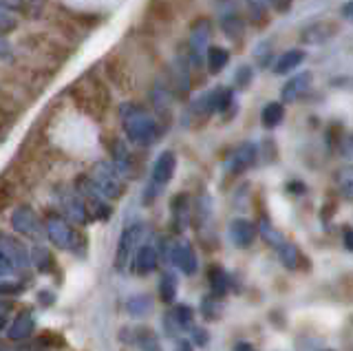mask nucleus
Returning a JSON list of instances; mask_svg holds the SVG:
<instances>
[{
  "mask_svg": "<svg viewBox=\"0 0 353 351\" xmlns=\"http://www.w3.org/2000/svg\"><path fill=\"white\" fill-rule=\"evenodd\" d=\"M73 97L77 106H82L86 113L91 115H102L104 108H108V91L106 86L99 82V80H91L88 86H82V84H75L73 89Z\"/></svg>",
  "mask_w": 353,
  "mask_h": 351,
  "instance_id": "nucleus-1",
  "label": "nucleus"
},
{
  "mask_svg": "<svg viewBox=\"0 0 353 351\" xmlns=\"http://www.w3.org/2000/svg\"><path fill=\"white\" fill-rule=\"evenodd\" d=\"M20 45L31 53L47 56L53 60H64L66 56H69V49H66L60 40H55L51 34H44V31H31V34L22 36Z\"/></svg>",
  "mask_w": 353,
  "mask_h": 351,
  "instance_id": "nucleus-2",
  "label": "nucleus"
},
{
  "mask_svg": "<svg viewBox=\"0 0 353 351\" xmlns=\"http://www.w3.org/2000/svg\"><path fill=\"white\" fill-rule=\"evenodd\" d=\"M210 38H212V23H210L208 18L194 20L192 31H190V58L194 67H201L203 56H208Z\"/></svg>",
  "mask_w": 353,
  "mask_h": 351,
  "instance_id": "nucleus-3",
  "label": "nucleus"
},
{
  "mask_svg": "<svg viewBox=\"0 0 353 351\" xmlns=\"http://www.w3.org/2000/svg\"><path fill=\"white\" fill-rule=\"evenodd\" d=\"M338 34V25L334 20H318L303 29V42L305 45H323V42L331 40Z\"/></svg>",
  "mask_w": 353,
  "mask_h": 351,
  "instance_id": "nucleus-4",
  "label": "nucleus"
},
{
  "mask_svg": "<svg viewBox=\"0 0 353 351\" xmlns=\"http://www.w3.org/2000/svg\"><path fill=\"white\" fill-rule=\"evenodd\" d=\"M256 157H259V150L254 144H241L232 150V155L228 157L225 161V168L228 172H243L248 170L250 166L256 163Z\"/></svg>",
  "mask_w": 353,
  "mask_h": 351,
  "instance_id": "nucleus-5",
  "label": "nucleus"
},
{
  "mask_svg": "<svg viewBox=\"0 0 353 351\" xmlns=\"http://www.w3.org/2000/svg\"><path fill=\"white\" fill-rule=\"evenodd\" d=\"M256 225L250 219H234L230 223V239L236 248H250L256 239Z\"/></svg>",
  "mask_w": 353,
  "mask_h": 351,
  "instance_id": "nucleus-6",
  "label": "nucleus"
},
{
  "mask_svg": "<svg viewBox=\"0 0 353 351\" xmlns=\"http://www.w3.org/2000/svg\"><path fill=\"white\" fill-rule=\"evenodd\" d=\"M312 80H314V75L309 73V71L298 73V75H294V78L287 80V84L283 86V91H281V100H283V104H292V102H296L298 97H301V95L309 89V86H312Z\"/></svg>",
  "mask_w": 353,
  "mask_h": 351,
  "instance_id": "nucleus-7",
  "label": "nucleus"
},
{
  "mask_svg": "<svg viewBox=\"0 0 353 351\" xmlns=\"http://www.w3.org/2000/svg\"><path fill=\"white\" fill-rule=\"evenodd\" d=\"M172 263L183 274H188V277L196 272V268H199L196 254H194V250H192L190 243H188V241H179V243L172 248Z\"/></svg>",
  "mask_w": 353,
  "mask_h": 351,
  "instance_id": "nucleus-8",
  "label": "nucleus"
},
{
  "mask_svg": "<svg viewBox=\"0 0 353 351\" xmlns=\"http://www.w3.org/2000/svg\"><path fill=\"white\" fill-rule=\"evenodd\" d=\"M172 223H174V230H185V225L190 223V199H188V194H176L172 199Z\"/></svg>",
  "mask_w": 353,
  "mask_h": 351,
  "instance_id": "nucleus-9",
  "label": "nucleus"
},
{
  "mask_svg": "<svg viewBox=\"0 0 353 351\" xmlns=\"http://www.w3.org/2000/svg\"><path fill=\"white\" fill-rule=\"evenodd\" d=\"M305 58H307V53L303 51V49H292V51H287V53H283V56L276 60V64H274V73L276 75H285L287 71H292V69H296V67H301V64L305 62Z\"/></svg>",
  "mask_w": 353,
  "mask_h": 351,
  "instance_id": "nucleus-10",
  "label": "nucleus"
},
{
  "mask_svg": "<svg viewBox=\"0 0 353 351\" xmlns=\"http://www.w3.org/2000/svg\"><path fill=\"white\" fill-rule=\"evenodd\" d=\"M174 166H176V159L172 152H163V155L157 159V163H154V181L161 185L168 183L174 174Z\"/></svg>",
  "mask_w": 353,
  "mask_h": 351,
  "instance_id": "nucleus-11",
  "label": "nucleus"
},
{
  "mask_svg": "<svg viewBox=\"0 0 353 351\" xmlns=\"http://www.w3.org/2000/svg\"><path fill=\"white\" fill-rule=\"evenodd\" d=\"M285 119V104L283 102H268L261 111V122L265 128H276Z\"/></svg>",
  "mask_w": 353,
  "mask_h": 351,
  "instance_id": "nucleus-12",
  "label": "nucleus"
},
{
  "mask_svg": "<svg viewBox=\"0 0 353 351\" xmlns=\"http://www.w3.org/2000/svg\"><path fill=\"white\" fill-rule=\"evenodd\" d=\"M208 281H210V288H212L214 296H225L230 290V277L228 272L221 268V265H212L208 270Z\"/></svg>",
  "mask_w": 353,
  "mask_h": 351,
  "instance_id": "nucleus-13",
  "label": "nucleus"
},
{
  "mask_svg": "<svg viewBox=\"0 0 353 351\" xmlns=\"http://www.w3.org/2000/svg\"><path fill=\"white\" fill-rule=\"evenodd\" d=\"M128 133L137 141H152L154 135H157V128H154V122H150V119H135V122H130Z\"/></svg>",
  "mask_w": 353,
  "mask_h": 351,
  "instance_id": "nucleus-14",
  "label": "nucleus"
},
{
  "mask_svg": "<svg viewBox=\"0 0 353 351\" xmlns=\"http://www.w3.org/2000/svg\"><path fill=\"white\" fill-rule=\"evenodd\" d=\"M221 29L225 31V36L232 40H239L245 34V23L241 20V16L236 14H223L221 16Z\"/></svg>",
  "mask_w": 353,
  "mask_h": 351,
  "instance_id": "nucleus-15",
  "label": "nucleus"
},
{
  "mask_svg": "<svg viewBox=\"0 0 353 351\" xmlns=\"http://www.w3.org/2000/svg\"><path fill=\"white\" fill-rule=\"evenodd\" d=\"M205 62H208V69L210 73H221L230 62V53L228 49L223 47H210L208 49V56H205Z\"/></svg>",
  "mask_w": 353,
  "mask_h": 351,
  "instance_id": "nucleus-16",
  "label": "nucleus"
},
{
  "mask_svg": "<svg viewBox=\"0 0 353 351\" xmlns=\"http://www.w3.org/2000/svg\"><path fill=\"white\" fill-rule=\"evenodd\" d=\"M16 194H18V185L11 177H3L0 179V214H3L7 208L16 201Z\"/></svg>",
  "mask_w": 353,
  "mask_h": 351,
  "instance_id": "nucleus-17",
  "label": "nucleus"
},
{
  "mask_svg": "<svg viewBox=\"0 0 353 351\" xmlns=\"http://www.w3.org/2000/svg\"><path fill=\"white\" fill-rule=\"evenodd\" d=\"M279 257L287 270H296L298 263H301V252H298V248L294 243H287V241L279 248Z\"/></svg>",
  "mask_w": 353,
  "mask_h": 351,
  "instance_id": "nucleus-18",
  "label": "nucleus"
},
{
  "mask_svg": "<svg viewBox=\"0 0 353 351\" xmlns=\"http://www.w3.org/2000/svg\"><path fill=\"white\" fill-rule=\"evenodd\" d=\"M259 230H261V237L265 239V243H270V245H274L276 250H279L283 243H285V239L281 237V232L276 230L268 219H263L261 221V225H259Z\"/></svg>",
  "mask_w": 353,
  "mask_h": 351,
  "instance_id": "nucleus-19",
  "label": "nucleus"
},
{
  "mask_svg": "<svg viewBox=\"0 0 353 351\" xmlns=\"http://www.w3.org/2000/svg\"><path fill=\"white\" fill-rule=\"evenodd\" d=\"M192 318H194V312H192V307H190V305H179V307H174L172 321H174V325L179 327V329L192 327Z\"/></svg>",
  "mask_w": 353,
  "mask_h": 351,
  "instance_id": "nucleus-20",
  "label": "nucleus"
},
{
  "mask_svg": "<svg viewBox=\"0 0 353 351\" xmlns=\"http://www.w3.org/2000/svg\"><path fill=\"white\" fill-rule=\"evenodd\" d=\"M221 312H223V305L216 301V296H205L201 303V314L205 321H216L221 318Z\"/></svg>",
  "mask_w": 353,
  "mask_h": 351,
  "instance_id": "nucleus-21",
  "label": "nucleus"
},
{
  "mask_svg": "<svg viewBox=\"0 0 353 351\" xmlns=\"http://www.w3.org/2000/svg\"><path fill=\"white\" fill-rule=\"evenodd\" d=\"M154 265H157V254H154L152 248H143L137 257V272L146 274V272H152Z\"/></svg>",
  "mask_w": 353,
  "mask_h": 351,
  "instance_id": "nucleus-22",
  "label": "nucleus"
},
{
  "mask_svg": "<svg viewBox=\"0 0 353 351\" xmlns=\"http://www.w3.org/2000/svg\"><path fill=\"white\" fill-rule=\"evenodd\" d=\"M159 294L163 303H172L176 299V279L172 274H163L161 285H159Z\"/></svg>",
  "mask_w": 353,
  "mask_h": 351,
  "instance_id": "nucleus-23",
  "label": "nucleus"
},
{
  "mask_svg": "<svg viewBox=\"0 0 353 351\" xmlns=\"http://www.w3.org/2000/svg\"><path fill=\"white\" fill-rule=\"evenodd\" d=\"M336 179H338L340 190L353 199V166H345L342 170H338V177Z\"/></svg>",
  "mask_w": 353,
  "mask_h": 351,
  "instance_id": "nucleus-24",
  "label": "nucleus"
},
{
  "mask_svg": "<svg viewBox=\"0 0 353 351\" xmlns=\"http://www.w3.org/2000/svg\"><path fill=\"white\" fill-rule=\"evenodd\" d=\"M14 122H16V111H11L7 104H0V139L9 133Z\"/></svg>",
  "mask_w": 353,
  "mask_h": 351,
  "instance_id": "nucleus-25",
  "label": "nucleus"
},
{
  "mask_svg": "<svg viewBox=\"0 0 353 351\" xmlns=\"http://www.w3.org/2000/svg\"><path fill=\"white\" fill-rule=\"evenodd\" d=\"M252 80H254V71H252L250 64H243V67L236 69V73H234V84L239 86V89H248V86L252 84Z\"/></svg>",
  "mask_w": 353,
  "mask_h": 351,
  "instance_id": "nucleus-26",
  "label": "nucleus"
},
{
  "mask_svg": "<svg viewBox=\"0 0 353 351\" xmlns=\"http://www.w3.org/2000/svg\"><path fill=\"white\" fill-rule=\"evenodd\" d=\"M176 89L181 95L190 91V73L185 69V62H181V67H176Z\"/></svg>",
  "mask_w": 353,
  "mask_h": 351,
  "instance_id": "nucleus-27",
  "label": "nucleus"
},
{
  "mask_svg": "<svg viewBox=\"0 0 353 351\" xmlns=\"http://www.w3.org/2000/svg\"><path fill=\"white\" fill-rule=\"evenodd\" d=\"M210 210H212V203H210V197L208 194H201L196 199V221L203 223L205 219L210 217Z\"/></svg>",
  "mask_w": 353,
  "mask_h": 351,
  "instance_id": "nucleus-28",
  "label": "nucleus"
},
{
  "mask_svg": "<svg viewBox=\"0 0 353 351\" xmlns=\"http://www.w3.org/2000/svg\"><path fill=\"white\" fill-rule=\"evenodd\" d=\"M250 12H252V18L261 23V20H265V16H268V5H265V3H252Z\"/></svg>",
  "mask_w": 353,
  "mask_h": 351,
  "instance_id": "nucleus-29",
  "label": "nucleus"
},
{
  "mask_svg": "<svg viewBox=\"0 0 353 351\" xmlns=\"http://www.w3.org/2000/svg\"><path fill=\"white\" fill-rule=\"evenodd\" d=\"M192 343L196 347H205L208 345V332L203 327H192Z\"/></svg>",
  "mask_w": 353,
  "mask_h": 351,
  "instance_id": "nucleus-30",
  "label": "nucleus"
},
{
  "mask_svg": "<svg viewBox=\"0 0 353 351\" xmlns=\"http://www.w3.org/2000/svg\"><path fill=\"white\" fill-rule=\"evenodd\" d=\"M340 152L345 157H353V135H345V139H340Z\"/></svg>",
  "mask_w": 353,
  "mask_h": 351,
  "instance_id": "nucleus-31",
  "label": "nucleus"
},
{
  "mask_svg": "<svg viewBox=\"0 0 353 351\" xmlns=\"http://www.w3.org/2000/svg\"><path fill=\"white\" fill-rule=\"evenodd\" d=\"M285 188H287V192H292V194H305L307 192V185L303 181H290Z\"/></svg>",
  "mask_w": 353,
  "mask_h": 351,
  "instance_id": "nucleus-32",
  "label": "nucleus"
},
{
  "mask_svg": "<svg viewBox=\"0 0 353 351\" xmlns=\"http://www.w3.org/2000/svg\"><path fill=\"white\" fill-rule=\"evenodd\" d=\"M340 16L347 20V23H353V0L351 3H345L340 9Z\"/></svg>",
  "mask_w": 353,
  "mask_h": 351,
  "instance_id": "nucleus-33",
  "label": "nucleus"
},
{
  "mask_svg": "<svg viewBox=\"0 0 353 351\" xmlns=\"http://www.w3.org/2000/svg\"><path fill=\"white\" fill-rule=\"evenodd\" d=\"M345 245H347L349 252H353V228L345 232Z\"/></svg>",
  "mask_w": 353,
  "mask_h": 351,
  "instance_id": "nucleus-34",
  "label": "nucleus"
},
{
  "mask_svg": "<svg viewBox=\"0 0 353 351\" xmlns=\"http://www.w3.org/2000/svg\"><path fill=\"white\" fill-rule=\"evenodd\" d=\"M234 351H256V349L252 347V343H243V340H241V343L234 345Z\"/></svg>",
  "mask_w": 353,
  "mask_h": 351,
  "instance_id": "nucleus-35",
  "label": "nucleus"
},
{
  "mask_svg": "<svg viewBox=\"0 0 353 351\" xmlns=\"http://www.w3.org/2000/svg\"><path fill=\"white\" fill-rule=\"evenodd\" d=\"M176 351H192V345L188 343V340H179V343H176Z\"/></svg>",
  "mask_w": 353,
  "mask_h": 351,
  "instance_id": "nucleus-36",
  "label": "nucleus"
},
{
  "mask_svg": "<svg viewBox=\"0 0 353 351\" xmlns=\"http://www.w3.org/2000/svg\"><path fill=\"white\" fill-rule=\"evenodd\" d=\"M274 7H276V9H281V12H290V7H292V5H290V3H276Z\"/></svg>",
  "mask_w": 353,
  "mask_h": 351,
  "instance_id": "nucleus-37",
  "label": "nucleus"
},
{
  "mask_svg": "<svg viewBox=\"0 0 353 351\" xmlns=\"http://www.w3.org/2000/svg\"><path fill=\"white\" fill-rule=\"evenodd\" d=\"M325 351H331V349H325Z\"/></svg>",
  "mask_w": 353,
  "mask_h": 351,
  "instance_id": "nucleus-38",
  "label": "nucleus"
}]
</instances>
